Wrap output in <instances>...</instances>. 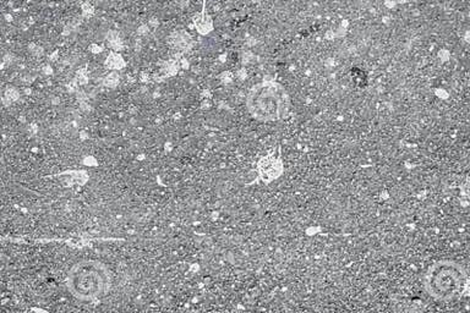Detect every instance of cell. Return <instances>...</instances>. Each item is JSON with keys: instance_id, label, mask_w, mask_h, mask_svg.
Masks as SVG:
<instances>
[{"instance_id": "cell-3", "label": "cell", "mask_w": 470, "mask_h": 313, "mask_svg": "<svg viewBox=\"0 0 470 313\" xmlns=\"http://www.w3.org/2000/svg\"><path fill=\"white\" fill-rule=\"evenodd\" d=\"M246 107L250 115L262 123L284 118L289 109V97L282 85L274 81L257 83L248 92Z\"/></svg>"}, {"instance_id": "cell-2", "label": "cell", "mask_w": 470, "mask_h": 313, "mask_svg": "<svg viewBox=\"0 0 470 313\" xmlns=\"http://www.w3.org/2000/svg\"><path fill=\"white\" fill-rule=\"evenodd\" d=\"M468 274L462 264L450 259L433 263L425 274L426 293L437 301L456 300L466 290Z\"/></svg>"}, {"instance_id": "cell-10", "label": "cell", "mask_w": 470, "mask_h": 313, "mask_svg": "<svg viewBox=\"0 0 470 313\" xmlns=\"http://www.w3.org/2000/svg\"><path fill=\"white\" fill-rule=\"evenodd\" d=\"M176 71H178V64H176V61L170 60L164 65V73H166L167 75H174Z\"/></svg>"}, {"instance_id": "cell-4", "label": "cell", "mask_w": 470, "mask_h": 313, "mask_svg": "<svg viewBox=\"0 0 470 313\" xmlns=\"http://www.w3.org/2000/svg\"><path fill=\"white\" fill-rule=\"evenodd\" d=\"M257 170H259V174L263 183L269 184L271 181L277 180L283 174V162L280 157H275L274 154H268V156L262 157L260 159L259 164H257Z\"/></svg>"}, {"instance_id": "cell-16", "label": "cell", "mask_w": 470, "mask_h": 313, "mask_svg": "<svg viewBox=\"0 0 470 313\" xmlns=\"http://www.w3.org/2000/svg\"><path fill=\"white\" fill-rule=\"evenodd\" d=\"M85 164H87V165H95V164H96V160H95L92 157L86 158V159H85Z\"/></svg>"}, {"instance_id": "cell-1", "label": "cell", "mask_w": 470, "mask_h": 313, "mask_svg": "<svg viewBox=\"0 0 470 313\" xmlns=\"http://www.w3.org/2000/svg\"><path fill=\"white\" fill-rule=\"evenodd\" d=\"M67 285L76 299L96 300L108 294L112 286V274L102 262L83 259L75 263L70 269Z\"/></svg>"}, {"instance_id": "cell-7", "label": "cell", "mask_w": 470, "mask_h": 313, "mask_svg": "<svg viewBox=\"0 0 470 313\" xmlns=\"http://www.w3.org/2000/svg\"><path fill=\"white\" fill-rule=\"evenodd\" d=\"M107 40H108V46L112 48L113 50H115V52H118V50H121L122 41H121L120 36H119L118 32L110 31L107 36Z\"/></svg>"}, {"instance_id": "cell-13", "label": "cell", "mask_w": 470, "mask_h": 313, "mask_svg": "<svg viewBox=\"0 0 470 313\" xmlns=\"http://www.w3.org/2000/svg\"><path fill=\"white\" fill-rule=\"evenodd\" d=\"M77 81H79L81 85H85V83L88 82V76L85 68H82V70H80L79 73H77Z\"/></svg>"}, {"instance_id": "cell-17", "label": "cell", "mask_w": 470, "mask_h": 313, "mask_svg": "<svg viewBox=\"0 0 470 313\" xmlns=\"http://www.w3.org/2000/svg\"><path fill=\"white\" fill-rule=\"evenodd\" d=\"M141 80H142L143 82H145V81H147V80H148V76H146V75H142V79H141Z\"/></svg>"}, {"instance_id": "cell-14", "label": "cell", "mask_w": 470, "mask_h": 313, "mask_svg": "<svg viewBox=\"0 0 470 313\" xmlns=\"http://www.w3.org/2000/svg\"><path fill=\"white\" fill-rule=\"evenodd\" d=\"M148 26L147 25H142V26H140L139 29H137V34L139 36H143V34H147L148 33Z\"/></svg>"}, {"instance_id": "cell-15", "label": "cell", "mask_w": 470, "mask_h": 313, "mask_svg": "<svg viewBox=\"0 0 470 313\" xmlns=\"http://www.w3.org/2000/svg\"><path fill=\"white\" fill-rule=\"evenodd\" d=\"M89 50H91L92 53H95V54H97V53L102 52V47L97 46V44H92V46L89 47Z\"/></svg>"}, {"instance_id": "cell-12", "label": "cell", "mask_w": 470, "mask_h": 313, "mask_svg": "<svg viewBox=\"0 0 470 313\" xmlns=\"http://www.w3.org/2000/svg\"><path fill=\"white\" fill-rule=\"evenodd\" d=\"M95 14V9L89 3H85L82 5V16L83 17H91Z\"/></svg>"}, {"instance_id": "cell-11", "label": "cell", "mask_w": 470, "mask_h": 313, "mask_svg": "<svg viewBox=\"0 0 470 313\" xmlns=\"http://www.w3.org/2000/svg\"><path fill=\"white\" fill-rule=\"evenodd\" d=\"M19 97H20L19 91H17V89H15V88H9L8 91L5 92V98H7V99L10 103L14 102V100H16Z\"/></svg>"}, {"instance_id": "cell-6", "label": "cell", "mask_w": 470, "mask_h": 313, "mask_svg": "<svg viewBox=\"0 0 470 313\" xmlns=\"http://www.w3.org/2000/svg\"><path fill=\"white\" fill-rule=\"evenodd\" d=\"M104 65H106L108 68H110V70H121V68H124L125 66H127V62H125V60L122 59V56L120 54H118V53H115V52H112L109 55H108Z\"/></svg>"}, {"instance_id": "cell-9", "label": "cell", "mask_w": 470, "mask_h": 313, "mask_svg": "<svg viewBox=\"0 0 470 313\" xmlns=\"http://www.w3.org/2000/svg\"><path fill=\"white\" fill-rule=\"evenodd\" d=\"M104 86L109 88H115L116 86L119 85V75L115 73H112L110 75H108L106 79H104Z\"/></svg>"}, {"instance_id": "cell-8", "label": "cell", "mask_w": 470, "mask_h": 313, "mask_svg": "<svg viewBox=\"0 0 470 313\" xmlns=\"http://www.w3.org/2000/svg\"><path fill=\"white\" fill-rule=\"evenodd\" d=\"M189 42V36L184 32H176L170 37V43L174 48H184Z\"/></svg>"}, {"instance_id": "cell-5", "label": "cell", "mask_w": 470, "mask_h": 313, "mask_svg": "<svg viewBox=\"0 0 470 313\" xmlns=\"http://www.w3.org/2000/svg\"><path fill=\"white\" fill-rule=\"evenodd\" d=\"M194 22H195L197 31H199L201 34L208 33V32L212 31V27H213L211 17H209L208 14L206 13V9H203V13L201 15H199V16L195 17Z\"/></svg>"}, {"instance_id": "cell-18", "label": "cell", "mask_w": 470, "mask_h": 313, "mask_svg": "<svg viewBox=\"0 0 470 313\" xmlns=\"http://www.w3.org/2000/svg\"><path fill=\"white\" fill-rule=\"evenodd\" d=\"M86 136H87V135H86L85 132H81V138H82V140H85V138H86Z\"/></svg>"}]
</instances>
